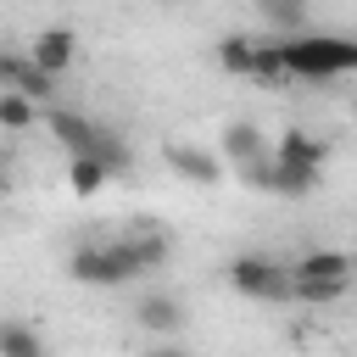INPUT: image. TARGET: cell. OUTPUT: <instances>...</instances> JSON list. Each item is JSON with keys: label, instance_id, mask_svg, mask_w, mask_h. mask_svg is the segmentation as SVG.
Wrapping results in <instances>:
<instances>
[{"label": "cell", "instance_id": "obj_1", "mask_svg": "<svg viewBox=\"0 0 357 357\" xmlns=\"http://www.w3.org/2000/svg\"><path fill=\"white\" fill-rule=\"evenodd\" d=\"M279 50H284L290 78H307V84L357 73V39H346V33H296V39H279Z\"/></svg>", "mask_w": 357, "mask_h": 357}, {"label": "cell", "instance_id": "obj_2", "mask_svg": "<svg viewBox=\"0 0 357 357\" xmlns=\"http://www.w3.org/2000/svg\"><path fill=\"white\" fill-rule=\"evenodd\" d=\"M45 128H50L73 156H89V162H100V167H112V173L128 167V145H123L112 128H100L95 117H84V112H45Z\"/></svg>", "mask_w": 357, "mask_h": 357}, {"label": "cell", "instance_id": "obj_3", "mask_svg": "<svg viewBox=\"0 0 357 357\" xmlns=\"http://www.w3.org/2000/svg\"><path fill=\"white\" fill-rule=\"evenodd\" d=\"M67 273H73L78 284H128V279H139L145 268H139V257H134L128 240H112V245H78V251L67 257Z\"/></svg>", "mask_w": 357, "mask_h": 357}, {"label": "cell", "instance_id": "obj_4", "mask_svg": "<svg viewBox=\"0 0 357 357\" xmlns=\"http://www.w3.org/2000/svg\"><path fill=\"white\" fill-rule=\"evenodd\" d=\"M229 284H234L240 296H251V301H296L290 268L273 262V257H257V251H245V257L229 262Z\"/></svg>", "mask_w": 357, "mask_h": 357}, {"label": "cell", "instance_id": "obj_5", "mask_svg": "<svg viewBox=\"0 0 357 357\" xmlns=\"http://www.w3.org/2000/svg\"><path fill=\"white\" fill-rule=\"evenodd\" d=\"M262 156H273V145H268V134L257 128V123H229L223 128V162L234 167V173H245V167H257Z\"/></svg>", "mask_w": 357, "mask_h": 357}, {"label": "cell", "instance_id": "obj_6", "mask_svg": "<svg viewBox=\"0 0 357 357\" xmlns=\"http://www.w3.org/2000/svg\"><path fill=\"white\" fill-rule=\"evenodd\" d=\"M0 84L17 89V95H28V100H50V84H56V78H50L33 56H6V61H0Z\"/></svg>", "mask_w": 357, "mask_h": 357}, {"label": "cell", "instance_id": "obj_7", "mask_svg": "<svg viewBox=\"0 0 357 357\" xmlns=\"http://www.w3.org/2000/svg\"><path fill=\"white\" fill-rule=\"evenodd\" d=\"M134 324L139 329H151V335H167V340H178V329H184V301L178 296H145L139 307H134Z\"/></svg>", "mask_w": 357, "mask_h": 357}, {"label": "cell", "instance_id": "obj_8", "mask_svg": "<svg viewBox=\"0 0 357 357\" xmlns=\"http://www.w3.org/2000/svg\"><path fill=\"white\" fill-rule=\"evenodd\" d=\"M73 56H78V33H73V28H45V33L33 39V61H39L50 78H61V73L73 67Z\"/></svg>", "mask_w": 357, "mask_h": 357}, {"label": "cell", "instance_id": "obj_9", "mask_svg": "<svg viewBox=\"0 0 357 357\" xmlns=\"http://www.w3.org/2000/svg\"><path fill=\"white\" fill-rule=\"evenodd\" d=\"M290 273H296V279H324V284H351L357 257H346V251H307Z\"/></svg>", "mask_w": 357, "mask_h": 357}, {"label": "cell", "instance_id": "obj_10", "mask_svg": "<svg viewBox=\"0 0 357 357\" xmlns=\"http://www.w3.org/2000/svg\"><path fill=\"white\" fill-rule=\"evenodd\" d=\"M167 167L190 184H218L223 178V162L212 151H195V145H167Z\"/></svg>", "mask_w": 357, "mask_h": 357}, {"label": "cell", "instance_id": "obj_11", "mask_svg": "<svg viewBox=\"0 0 357 357\" xmlns=\"http://www.w3.org/2000/svg\"><path fill=\"white\" fill-rule=\"evenodd\" d=\"M218 67L234 73V78H251V67H257V39H245V33H223V39H218Z\"/></svg>", "mask_w": 357, "mask_h": 357}, {"label": "cell", "instance_id": "obj_12", "mask_svg": "<svg viewBox=\"0 0 357 357\" xmlns=\"http://www.w3.org/2000/svg\"><path fill=\"white\" fill-rule=\"evenodd\" d=\"M123 240L134 245V257H139V268H145V273H151V268H162V262H167V251H173V245H167V234H162V229H151V223H139V229H134V234H123Z\"/></svg>", "mask_w": 357, "mask_h": 357}, {"label": "cell", "instance_id": "obj_13", "mask_svg": "<svg viewBox=\"0 0 357 357\" xmlns=\"http://www.w3.org/2000/svg\"><path fill=\"white\" fill-rule=\"evenodd\" d=\"M0 357H50V346H45V335H33L28 324H6L0 329Z\"/></svg>", "mask_w": 357, "mask_h": 357}, {"label": "cell", "instance_id": "obj_14", "mask_svg": "<svg viewBox=\"0 0 357 357\" xmlns=\"http://www.w3.org/2000/svg\"><path fill=\"white\" fill-rule=\"evenodd\" d=\"M257 6H262V22L268 28H284V39H296L301 22H307V6L301 0H257Z\"/></svg>", "mask_w": 357, "mask_h": 357}, {"label": "cell", "instance_id": "obj_15", "mask_svg": "<svg viewBox=\"0 0 357 357\" xmlns=\"http://www.w3.org/2000/svg\"><path fill=\"white\" fill-rule=\"evenodd\" d=\"M251 78H262V84H284V78H290L279 39H257V67H251Z\"/></svg>", "mask_w": 357, "mask_h": 357}, {"label": "cell", "instance_id": "obj_16", "mask_svg": "<svg viewBox=\"0 0 357 357\" xmlns=\"http://www.w3.org/2000/svg\"><path fill=\"white\" fill-rule=\"evenodd\" d=\"M33 117H39V112H33V100H28V95H17V89H0V123H6L11 134H22Z\"/></svg>", "mask_w": 357, "mask_h": 357}, {"label": "cell", "instance_id": "obj_17", "mask_svg": "<svg viewBox=\"0 0 357 357\" xmlns=\"http://www.w3.org/2000/svg\"><path fill=\"white\" fill-rule=\"evenodd\" d=\"M67 173H73V190H78V195H95V190L112 178V167H100V162H89V156H73Z\"/></svg>", "mask_w": 357, "mask_h": 357}, {"label": "cell", "instance_id": "obj_18", "mask_svg": "<svg viewBox=\"0 0 357 357\" xmlns=\"http://www.w3.org/2000/svg\"><path fill=\"white\" fill-rule=\"evenodd\" d=\"M290 279H296V273H290ZM346 290H351V284H324V279H296V301H312V307H318V301H340Z\"/></svg>", "mask_w": 357, "mask_h": 357}, {"label": "cell", "instance_id": "obj_19", "mask_svg": "<svg viewBox=\"0 0 357 357\" xmlns=\"http://www.w3.org/2000/svg\"><path fill=\"white\" fill-rule=\"evenodd\" d=\"M145 357H190V351H184V346H178V340H156V346H151V351H145Z\"/></svg>", "mask_w": 357, "mask_h": 357}]
</instances>
